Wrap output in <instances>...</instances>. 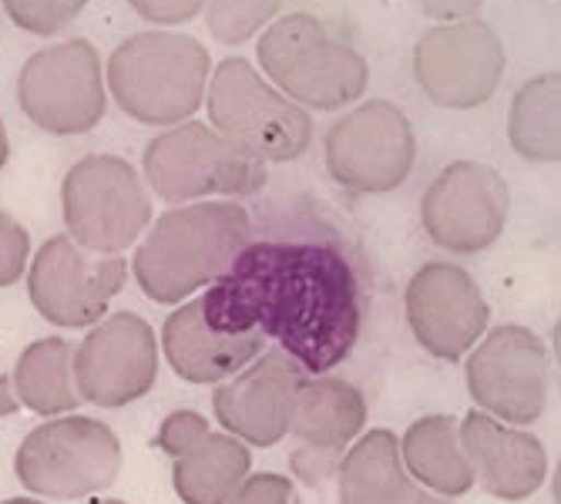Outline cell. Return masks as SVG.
Wrapping results in <instances>:
<instances>
[{"label": "cell", "instance_id": "cell-32", "mask_svg": "<svg viewBox=\"0 0 561 504\" xmlns=\"http://www.w3.org/2000/svg\"><path fill=\"white\" fill-rule=\"evenodd\" d=\"M18 393H14V383L0 374V417H14L18 414Z\"/></svg>", "mask_w": 561, "mask_h": 504}, {"label": "cell", "instance_id": "cell-15", "mask_svg": "<svg viewBox=\"0 0 561 504\" xmlns=\"http://www.w3.org/2000/svg\"><path fill=\"white\" fill-rule=\"evenodd\" d=\"M364 424L367 400L350 380L327 374L302 377L296 387L289 421V434L299 440L289 454L293 474L310 488L333 481L350 440H356Z\"/></svg>", "mask_w": 561, "mask_h": 504}, {"label": "cell", "instance_id": "cell-23", "mask_svg": "<svg viewBox=\"0 0 561 504\" xmlns=\"http://www.w3.org/2000/svg\"><path fill=\"white\" fill-rule=\"evenodd\" d=\"M400 461L414 481L444 497H461L474 488V468L461 447V424L447 414H431L407 427Z\"/></svg>", "mask_w": 561, "mask_h": 504}, {"label": "cell", "instance_id": "cell-30", "mask_svg": "<svg viewBox=\"0 0 561 504\" xmlns=\"http://www.w3.org/2000/svg\"><path fill=\"white\" fill-rule=\"evenodd\" d=\"M128 4L151 24H185L206 11L209 0H128Z\"/></svg>", "mask_w": 561, "mask_h": 504}, {"label": "cell", "instance_id": "cell-10", "mask_svg": "<svg viewBox=\"0 0 561 504\" xmlns=\"http://www.w3.org/2000/svg\"><path fill=\"white\" fill-rule=\"evenodd\" d=\"M327 172L350 192L380 195L407 182L417 159V138L390 101H367L327 131Z\"/></svg>", "mask_w": 561, "mask_h": 504}, {"label": "cell", "instance_id": "cell-11", "mask_svg": "<svg viewBox=\"0 0 561 504\" xmlns=\"http://www.w3.org/2000/svg\"><path fill=\"white\" fill-rule=\"evenodd\" d=\"M128 263L122 256H98L71 236L47 239L27 273L34 310L55 327L81 330L108 313V302L122 293Z\"/></svg>", "mask_w": 561, "mask_h": 504}, {"label": "cell", "instance_id": "cell-3", "mask_svg": "<svg viewBox=\"0 0 561 504\" xmlns=\"http://www.w3.org/2000/svg\"><path fill=\"white\" fill-rule=\"evenodd\" d=\"M209 71V50L195 37L148 31L115 47L108 58V91L128 118L175 128L198 112Z\"/></svg>", "mask_w": 561, "mask_h": 504}, {"label": "cell", "instance_id": "cell-14", "mask_svg": "<svg viewBox=\"0 0 561 504\" xmlns=\"http://www.w3.org/2000/svg\"><path fill=\"white\" fill-rule=\"evenodd\" d=\"M414 75L437 105L478 108L497 91L504 75L501 37L481 21L440 24L417 41Z\"/></svg>", "mask_w": 561, "mask_h": 504}, {"label": "cell", "instance_id": "cell-27", "mask_svg": "<svg viewBox=\"0 0 561 504\" xmlns=\"http://www.w3.org/2000/svg\"><path fill=\"white\" fill-rule=\"evenodd\" d=\"M84 4L88 0H4V11L21 31L50 37L65 31L84 11Z\"/></svg>", "mask_w": 561, "mask_h": 504}, {"label": "cell", "instance_id": "cell-17", "mask_svg": "<svg viewBox=\"0 0 561 504\" xmlns=\"http://www.w3.org/2000/svg\"><path fill=\"white\" fill-rule=\"evenodd\" d=\"M407 323L437 360L457 364L484 336L491 310L478 283L454 263H427L407 283Z\"/></svg>", "mask_w": 561, "mask_h": 504}, {"label": "cell", "instance_id": "cell-16", "mask_svg": "<svg viewBox=\"0 0 561 504\" xmlns=\"http://www.w3.org/2000/svg\"><path fill=\"white\" fill-rule=\"evenodd\" d=\"M159 377V340L135 313L101 320L75 353L81 400L94 408H125L145 397Z\"/></svg>", "mask_w": 561, "mask_h": 504}, {"label": "cell", "instance_id": "cell-29", "mask_svg": "<svg viewBox=\"0 0 561 504\" xmlns=\"http://www.w3.org/2000/svg\"><path fill=\"white\" fill-rule=\"evenodd\" d=\"M229 504H302L296 484L283 474H252L242 488L229 497Z\"/></svg>", "mask_w": 561, "mask_h": 504}, {"label": "cell", "instance_id": "cell-33", "mask_svg": "<svg viewBox=\"0 0 561 504\" xmlns=\"http://www.w3.org/2000/svg\"><path fill=\"white\" fill-rule=\"evenodd\" d=\"M8 156H11V145H8V128H4V118H0V169L8 165Z\"/></svg>", "mask_w": 561, "mask_h": 504}, {"label": "cell", "instance_id": "cell-36", "mask_svg": "<svg viewBox=\"0 0 561 504\" xmlns=\"http://www.w3.org/2000/svg\"><path fill=\"white\" fill-rule=\"evenodd\" d=\"M421 504H450V501H444V497H434V494H424V497H421Z\"/></svg>", "mask_w": 561, "mask_h": 504}, {"label": "cell", "instance_id": "cell-9", "mask_svg": "<svg viewBox=\"0 0 561 504\" xmlns=\"http://www.w3.org/2000/svg\"><path fill=\"white\" fill-rule=\"evenodd\" d=\"M21 112L50 135H81L105 118V78L98 50L75 37L31 55L18 75Z\"/></svg>", "mask_w": 561, "mask_h": 504}, {"label": "cell", "instance_id": "cell-4", "mask_svg": "<svg viewBox=\"0 0 561 504\" xmlns=\"http://www.w3.org/2000/svg\"><path fill=\"white\" fill-rule=\"evenodd\" d=\"M260 65L299 108L336 112L367 91V61L343 34L313 14H286L260 34Z\"/></svg>", "mask_w": 561, "mask_h": 504}, {"label": "cell", "instance_id": "cell-24", "mask_svg": "<svg viewBox=\"0 0 561 504\" xmlns=\"http://www.w3.org/2000/svg\"><path fill=\"white\" fill-rule=\"evenodd\" d=\"M75 353L78 346L65 336H47L31 343L14 370V393L27 411L55 417L71 414L81 403L75 380Z\"/></svg>", "mask_w": 561, "mask_h": 504}, {"label": "cell", "instance_id": "cell-18", "mask_svg": "<svg viewBox=\"0 0 561 504\" xmlns=\"http://www.w3.org/2000/svg\"><path fill=\"white\" fill-rule=\"evenodd\" d=\"M306 370L286 350L260 353L249 367L232 374L213 397L216 421L252 447H276L289 434L296 387Z\"/></svg>", "mask_w": 561, "mask_h": 504}, {"label": "cell", "instance_id": "cell-12", "mask_svg": "<svg viewBox=\"0 0 561 504\" xmlns=\"http://www.w3.org/2000/svg\"><path fill=\"white\" fill-rule=\"evenodd\" d=\"M468 390L478 411L504 424H535L548 400V350L538 333L504 323L474 343Z\"/></svg>", "mask_w": 561, "mask_h": 504}, {"label": "cell", "instance_id": "cell-28", "mask_svg": "<svg viewBox=\"0 0 561 504\" xmlns=\"http://www.w3.org/2000/svg\"><path fill=\"white\" fill-rule=\"evenodd\" d=\"M27 256H31V236H27V229L14 216L0 213V289L14 286L24 276Z\"/></svg>", "mask_w": 561, "mask_h": 504}, {"label": "cell", "instance_id": "cell-26", "mask_svg": "<svg viewBox=\"0 0 561 504\" xmlns=\"http://www.w3.org/2000/svg\"><path fill=\"white\" fill-rule=\"evenodd\" d=\"M279 0H209L206 24L222 44H242L270 24Z\"/></svg>", "mask_w": 561, "mask_h": 504}, {"label": "cell", "instance_id": "cell-7", "mask_svg": "<svg viewBox=\"0 0 561 504\" xmlns=\"http://www.w3.org/2000/svg\"><path fill=\"white\" fill-rule=\"evenodd\" d=\"M14 471L31 494L78 501L115 484L122 471V440L94 417H55L21 440Z\"/></svg>", "mask_w": 561, "mask_h": 504}, {"label": "cell", "instance_id": "cell-35", "mask_svg": "<svg viewBox=\"0 0 561 504\" xmlns=\"http://www.w3.org/2000/svg\"><path fill=\"white\" fill-rule=\"evenodd\" d=\"M88 504H125V501H118V497H91Z\"/></svg>", "mask_w": 561, "mask_h": 504}, {"label": "cell", "instance_id": "cell-1", "mask_svg": "<svg viewBox=\"0 0 561 504\" xmlns=\"http://www.w3.org/2000/svg\"><path fill=\"white\" fill-rule=\"evenodd\" d=\"M202 317L219 333L260 330L306 370L340 367L364 327V296L346 252L317 239L245 242L202 296Z\"/></svg>", "mask_w": 561, "mask_h": 504}, {"label": "cell", "instance_id": "cell-2", "mask_svg": "<svg viewBox=\"0 0 561 504\" xmlns=\"http://www.w3.org/2000/svg\"><path fill=\"white\" fill-rule=\"evenodd\" d=\"M249 232L252 219L239 202H188L148 229L135 249V279L162 307L185 302L232 266Z\"/></svg>", "mask_w": 561, "mask_h": 504}, {"label": "cell", "instance_id": "cell-20", "mask_svg": "<svg viewBox=\"0 0 561 504\" xmlns=\"http://www.w3.org/2000/svg\"><path fill=\"white\" fill-rule=\"evenodd\" d=\"M461 447L474 468V481L491 497L525 501L545 484L548 454L541 440L484 411H471L461 421Z\"/></svg>", "mask_w": 561, "mask_h": 504}, {"label": "cell", "instance_id": "cell-21", "mask_svg": "<svg viewBox=\"0 0 561 504\" xmlns=\"http://www.w3.org/2000/svg\"><path fill=\"white\" fill-rule=\"evenodd\" d=\"M162 346L172 370L188 383H222L266 350L260 330L219 333L202 317V299H188L162 327Z\"/></svg>", "mask_w": 561, "mask_h": 504}, {"label": "cell", "instance_id": "cell-8", "mask_svg": "<svg viewBox=\"0 0 561 504\" xmlns=\"http://www.w3.org/2000/svg\"><path fill=\"white\" fill-rule=\"evenodd\" d=\"M68 236L98 256H118L151 222L141 175L118 156L81 159L61 185Z\"/></svg>", "mask_w": 561, "mask_h": 504}, {"label": "cell", "instance_id": "cell-5", "mask_svg": "<svg viewBox=\"0 0 561 504\" xmlns=\"http://www.w3.org/2000/svg\"><path fill=\"white\" fill-rule=\"evenodd\" d=\"M213 128L260 162H293L313 141V122L245 58H226L206 88Z\"/></svg>", "mask_w": 561, "mask_h": 504}, {"label": "cell", "instance_id": "cell-6", "mask_svg": "<svg viewBox=\"0 0 561 504\" xmlns=\"http://www.w3.org/2000/svg\"><path fill=\"white\" fill-rule=\"evenodd\" d=\"M145 179L165 202L195 198H249L270 182L266 162L226 141L216 128L202 122H182L145 148Z\"/></svg>", "mask_w": 561, "mask_h": 504}, {"label": "cell", "instance_id": "cell-22", "mask_svg": "<svg viewBox=\"0 0 561 504\" xmlns=\"http://www.w3.org/2000/svg\"><path fill=\"white\" fill-rule=\"evenodd\" d=\"M340 504H421L424 491L400 461V440L390 431H370L346 447L336 468Z\"/></svg>", "mask_w": 561, "mask_h": 504}, {"label": "cell", "instance_id": "cell-25", "mask_svg": "<svg viewBox=\"0 0 561 504\" xmlns=\"http://www.w3.org/2000/svg\"><path fill=\"white\" fill-rule=\"evenodd\" d=\"M558 75L531 78L512 101L507 138L528 162H558L561 156V122H558Z\"/></svg>", "mask_w": 561, "mask_h": 504}, {"label": "cell", "instance_id": "cell-13", "mask_svg": "<svg viewBox=\"0 0 561 504\" xmlns=\"http://www.w3.org/2000/svg\"><path fill=\"white\" fill-rule=\"evenodd\" d=\"M507 209H512V192L494 169L454 162L427 185L421 222L440 249L474 256L501 236Z\"/></svg>", "mask_w": 561, "mask_h": 504}, {"label": "cell", "instance_id": "cell-19", "mask_svg": "<svg viewBox=\"0 0 561 504\" xmlns=\"http://www.w3.org/2000/svg\"><path fill=\"white\" fill-rule=\"evenodd\" d=\"M156 444L175 461L172 484L185 504H229L252 468L249 447L232 434L213 431L195 411L169 414Z\"/></svg>", "mask_w": 561, "mask_h": 504}, {"label": "cell", "instance_id": "cell-31", "mask_svg": "<svg viewBox=\"0 0 561 504\" xmlns=\"http://www.w3.org/2000/svg\"><path fill=\"white\" fill-rule=\"evenodd\" d=\"M424 11L437 21H461V18H471L484 0H421Z\"/></svg>", "mask_w": 561, "mask_h": 504}, {"label": "cell", "instance_id": "cell-34", "mask_svg": "<svg viewBox=\"0 0 561 504\" xmlns=\"http://www.w3.org/2000/svg\"><path fill=\"white\" fill-rule=\"evenodd\" d=\"M0 504H44L37 497H11V501H0Z\"/></svg>", "mask_w": 561, "mask_h": 504}]
</instances>
